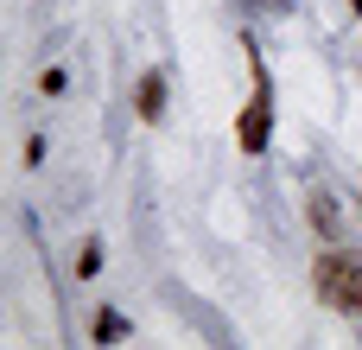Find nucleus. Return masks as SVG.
Returning <instances> with one entry per match:
<instances>
[{
	"label": "nucleus",
	"instance_id": "f257e3e1",
	"mask_svg": "<svg viewBox=\"0 0 362 350\" xmlns=\"http://www.w3.org/2000/svg\"><path fill=\"white\" fill-rule=\"evenodd\" d=\"M312 287L331 312H362V268L344 255V249H325L312 261Z\"/></svg>",
	"mask_w": 362,
	"mask_h": 350
},
{
	"label": "nucleus",
	"instance_id": "f03ea898",
	"mask_svg": "<svg viewBox=\"0 0 362 350\" xmlns=\"http://www.w3.org/2000/svg\"><path fill=\"white\" fill-rule=\"evenodd\" d=\"M248 70H255V102L242 108L235 140H242V153H261V147H267V134H274V96H267V64H261V51H255V45H248Z\"/></svg>",
	"mask_w": 362,
	"mask_h": 350
},
{
	"label": "nucleus",
	"instance_id": "7ed1b4c3",
	"mask_svg": "<svg viewBox=\"0 0 362 350\" xmlns=\"http://www.w3.org/2000/svg\"><path fill=\"white\" fill-rule=\"evenodd\" d=\"M134 96H140V102H134V108H140V121H159V115H165V77H159V70H146Z\"/></svg>",
	"mask_w": 362,
	"mask_h": 350
},
{
	"label": "nucleus",
	"instance_id": "20e7f679",
	"mask_svg": "<svg viewBox=\"0 0 362 350\" xmlns=\"http://www.w3.org/2000/svg\"><path fill=\"white\" fill-rule=\"evenodd\" d=\"M312 223H318L325 236H337V204H331V191H312Z\"/></svg>",
	"mask_w": 362,
	"mask_h": 350
},
{
	"label": "nucleus",
	"instance_id": "39448f33",
	"mask_svg": "<svg viewBox=\"0 0 362 350\" xmlns=\"http://www.w3.org/2000/svg\"><path fill=\"white\" fill-rule=\"evenodd\" d=\"M95 338H127V319L121 312H95Z\"/></svg>",
	"mask_w": 362,
	"mask_h": 350
},
{
	"label": "nucleus",
	"instance_id": "423d86ee",
	"mask_svg": "<svg viewBox=\"0 0 362 350\" xmlns=\"http://www.w3.org/2000/svg\"><path fill=\"white\" fill-rule=\"evenodd\" d=\"M242 6H248V13H274V19L293 13V0H242Z\"/></svg>",
	"mask_w": 362,
	"mask_h": 350
},
{
	"label": "nucleus",
	"instance_id": "0eeeda50",
	"mask_svg": "<svg viewBox=\"0 0 362 350\" xmlns=\"http://www.w3.org/2000/svg\"><path fill=\"white\" fill-rule=\"evenodd\" d=\"M350 6H356V19H362V0H350Z\"/></svg>",
	"mask_w": 362,
	"mask_h": 350
}]
</instances>
